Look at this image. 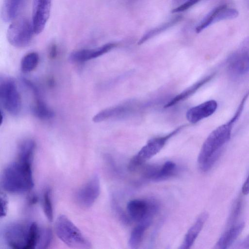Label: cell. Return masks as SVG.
Listing matches in <instances>:
<instances>
[{
    "label": "cell",
    "mask_w": 249,
    "mask_h": 249,
    "mask_svg": "<svg viewBox=\"0 0 249 249\" xmlns=\"http://www.w3.org/2000/svg\"><path fill=\"white\" fill-rule=\"evenodd\" d=\"M249 96V91L243 96L231 118L214 129L203 142L197 158L202 171H208L218 159L222 147L231 138L233 126L242 114Z\"/></svg>",
    "instance_id": "6da1fadb"
},
{
    "label": "cell",
    "mask_w": 249,
    "mask_h": 249,
    "mask_svg": "<svg viewBox=\"0 0 249 249\" xmlns=\"http://www.w3.org/2000/svg\"><path fill=\"white\" fill-rule=\"evenodd\" d=\"M32 164L17 159L4 169L1 179L2 188L12 194H22L33 188Z\"/></svg>",
    "instance_id": "7a4b0ae2"
},
{
    "label": "cell",
    "mask_w": 249,
    "mask_h": 249,
    "mask_svg": "<svg viewBox=\"0 0 249 249\" xmlns=\"http://www.w3.org/2000/svg\"><path fill=\"white\" fill-rule=\"evenodd\" d=\"M39 228L34 222H13L4 227L2 236L5 243L10 248L36 249Z\"/></svg>",
    "instance_id": "3957f363"
},
{
    "label": "cell",
    "mask_w": 249,
    "mask_h": 249,
    "mask_svg": "<svg viewBox=\"0 0 249 249\" xmlns=\"http://www.w3.org/2000/svg\"><path fill=\"white\" fill-rule=\"evenodd\" d=\"M54 228L57 237L67 245L76 248L90 247L89 241L66 216L60 215L57 218Z\"/></svg>",
    "instance_id": "277c9868"
},
{
    "label": "cell",
    "mask_w": 249,
    "mask_h": 249,
    "mask_svg": "<svg viewBox=\"0 0 249 249\" xmlns=\"http://www.w3.org/2000/svg\"><path fill=\"white\" fill-rule=\"evenodd\" d=\"M180 126L170 133L150 140L133 157L128 164V169L134 171L141 166L147 160L156 155L164 146L167 141L181 130Z\"/></svg>",
    "instance_id": "5b68a950"
},
{
    "label": "cell",
    "mask_w": 249,
    "mask_h": 249,
    "mask_svg": "<svg viewBox=\"0 0 249 249\" xmlns=\"http://www.w3.org/2000/svg\"><path fill=\"white\" fill-rule=\"evenodd\" d=\"M35 34L32 21L22 18L10 25L7 31V38L12 46L22 48L28 45Z\"/></svg>",
    "instance_id": "8992f818"
},
{
    "label": "cell",
    "mask_w": 249,
    "mask_h": 249,
    "mask_svg": "<svg viewBox=\"0 0 249 249\" xmlns=\"http://www.w3.org/2000/svg\"><path fill=\"white\" fill-rule=\"evenodd\" d=\"M0 100L4 109L10 114L17 115L20 112L21 100L16 83L12 78H1Z\"/></svg>",
    "instance_id": "52a82bcc"
},
{
    "label": "cell",
    "mask_w": 249,
    "mask_h": 249,
    "mask_svg": "<svg viewBox=\"0 0 249 249\" xmlns=\"http://www.w3.org/2000/svg\"><path fill=\"white\" fill-rule=\"evenodd\" d=\"M228 69L231 74L237 76L249 72V36L230 55Z\"/></svg>",
    "instance_id": "ba28073f"
},
{
    "label": "cell",
    "mask_w": 249,
    "mask_h": 249,
    "mask_svg": "<svg viewBox=\"0 0 249 249\" xmlns=\"http://www.w3.org/2000/svg\"><path fill=\"white\" fill-rule=\"evenodd\" d=\"M100 193V179L98 176L94 175L76 191L75 199L79 206L89 208L96 201Z\"/></svg>",
    "instance_id": "9c48e42d"
},
{
    "label": "cell",
    "mask_w": 249,
    "mask_h": 249,
    "mask_svg": "<svg viewBox=\"0 0 249 249\" xmlns=\"http://www.w3.org/2000/svg\"><path fill=\"white\" fill-rule=\"evenodd\" d=\"M51 0H33L32 22L35 34L44 30L51 11Z\"/></svg>",
    "instance_id": "30bf717a"
},
{
    "label": "cell",
    "mask_w": 249,
    "mask_h": 249,
    "mask_svg": "<svg viewBox=\"0 0 249 249\" xmlns=\"http://www.w3.org/2000/svg\"><path fill=\"white\" fill-rule=\"evenodd\" d=\"M238 16V12L235 9L221 5L211 11L196 27V31L198 33L216 22L223 20L236 18Z\"/></svg>",
    "instance_id": "8fae6325"
},
{
    "label": "cell",
    "mask_w": 249,
    "mask_h": 249,
    "mask_svg": "<svg viewBox=\"0 0 249 249\" xmlns=\"http://www.w3.org/2000/svg\"><path fill=\"white\" fill-rule=\"evenodd\" d=\"M116 45V44L114 43H108L94 49L75 51L70 54V59L74 62H84L103 55L113 49Z\"/></svg>",
    "instance_id": "7c38bea8"
},
{
    "label": "cell",
    "mask_w": 249,
    "mask_h": 249,
    "mask_svg": "<svg viewBox=\"0 0 249 249\" xmlns=\"http://www.w3.org/2000/svg\"><path fill=\"white\" fill-rule=\"evenodd\" d=\"M217 108V103L214 100L206 101L188 110L186 116L191 123L195 124L213 114Z\"/></svg>",
    "instance_id": "4fadbf2b"
},
{
    "label": "cell",
    "mask_w": 249,
    "mask_h": 249,
    "mask_svg": "<svg viewBox=\"0 0 249 249\" xmlns=\"http://www.w3.org/2000/svg\"><path fill=\"white\" fill-rule=\"evenodd\" d=\"M208 214L206 212H204L199 215L193 225L187 231L183 242L179 248L180 249H188L193 246L202 230L208 218Z\"/></svg>",
    "instance_id": "5bb4252c"
},
{
    "label": "cell",
    "mask_w": 249,
    "mask_h": 249,
    "mask_svg": "<svg viewBox=\"0 0 249 249\" xmlns=\"http://www.w3.org/2000/svg\"><path fill=\"white\" fill-rule=\"evenodd\" d=\"M126 209L129 217L139 222L148 214V201L137 199L132 200L128 203Z\"/></svg>",
    "instance_id": "9a60e30c"
},
{
    "label": "cell",
    "mask_w": 249,
    "mask_h": 249,
    "mask_svg": "<svg viewBox=\"0 0 249 249\" xmlns=\"http://www.w3.org/2000/svg\"><path fill=\"white\" fill-rule=\"evenodd\" d=\"M245 227L244 223L233 224L227 230L217 242L214 248L226 249L228 248L237 239Z\"/></svg>",
    "instance_id": "2e32d148"
},
{
    "label": "cell",
    "mask_w": 249,
    "mask_h": 249,
    "mask_svg": "<svg viewBox=\"0 0 249 249\" xmlns=\"http://www.w3.org/2000/svg\"><path fill=\"white\" fill-rule=\"evenodd\" d=\"M26 0H3L1 18L5 22L13 20L18 15Z\"/></svg>",
    "instance_id": "e0dca14e"
},
{
    "label": "cell",
    "mask_w": 249,
    "mask_h": 249,
    "mask_svg": "<svg viewBox=\"0 0 249 249\" xmlns=\"http://www.w3.org/2000/svg\"><path fill=\"white\" fill-rule=\"evenodd\" d=\"M214 75L215 73H213L197 81L191 87L176 96L174 98H172L164 107L165 108L170 107L180 101L185 100L196 92L201 87L211 80Z\"/></svg>",
    "instance_id": "ac0fdd59"
},
{
    "label": "cell",
    "mask_w": 249,
    "mask_h": 249,
    "mask_svg": "<svg viewBox=\"0 0 249 249\" xmlns=\"http://www.w3.org/2000/svg\"><path fill=\"white\" fill-rule=\"evenodd\" d=\"M35 148L36 144L33 140L27 139L23 141L18 147L17 159L32 164Z\"/></svg>",
    "instance_id": "d6986e66"
},
{
    "label": "cell",
    "mask_w": 249,
    "mask_h": 249,
    "mask_svg": "<svg viewBox=\"0 0 249 249\" xmlns=\"http://www.w3.org/2000/svg\"><path fill=\"white\" fill-rule=\"evenodd\" d=\"M182 19V16L181 15L176 16L175 17L171 18L170 20L163 23L160 26L153 28L146 33H145L143 36L140 38L138 42V45H141L144 42L151 38L152 37L159 35V34L164 32L167 29L174 26Z\"/></svg>",
    "instance_id": "ffe728a7"
},
{
    "label": "cell",
    "mask_w": 249,
    "mask_h": 249,
    "mask_svg": "<svg viewBox=\"0 0 249 249\" xmlns=\"http://www.w3.org/2000/svg\"><path fill=\"white\" fill-rule=\"evenodd\" d=\"M128 107L125 106H117L105 109L97 113L92 118L94 122L98 123L107 119L119 116L127 112Z\"/></svg>",
    "instance_id": "44dd1931"
},
{
    "label": "cell",
    "mask_w": 249,
    "mask_h": 249,
    "mask_svg": "<svg viewBox=\"0 0 249 249\" xmlns=\"http://www.w3.org/2000/svg\"><path fill=\"white\" fill-rule=\"evenodd\" d=\"M177 171V165L172 161H167L161 166H158L152 180L160 181L173 176Z\"/></svg>",
    "instance_id": "7402d4cb"
},
{
    "label": "cell",
    "mask_w": 249,
    "mask_h": 249,
    "mask_svg": "<svg viewBox=\"0 0 249 249\" xmlns=\"http://www.w3.org/2000/svg\"><path fill=\"white\" fill-rule=\"evenodd\" d=\"M35 102L32 107L34 114L41 119H49L54 116L53 111L40 98L39 96L35 97Z\"/></svg>",
    "instance_id": "603a6c76"
},
{
    "label": "cell",
    "mask_w": 249,
    "mask_h": 249,
    "mask_svg": "<svg viewBox=\"0 0 249 249\" xmlns=\"http://www.w3.org/2000/svg\"><path fill=\"white\" fill-rule=\"evenodd\" d=\"M149 226L142 222L139 224L132 231L128 240V246L131 249H137L141 245L146 230Z\"/></svg>",
    "instance_id": "cb8c5ba5"
},
{
    "label": "cell",
    "mask_w": 249,
    "mask_h": 249,
    "mask_svg": "<svg viewBox=\"0 0 249 249\" xmlns=\"http://www.w3.org/2000/svg\"><path fill=\"white\" fill-rule=\"evenodd\" d=\"M39 62L38 54L36 52H31L23 56L20 63V68L22 72H30L37 67Z\"/></svg>",
    "instance_id": "d4e9b609"
},
{
    "label": "cell",
    "mask_w": 249,
    "mask_h": 249,
    "mask_svg": "<svg viewBox=\"0 0 249 249\" xmlns=\"http://www.w3.org/2000/svg\"><path fill=\"white\" fill-rule=\"evenodd\" d=\"M42 207L44 213L50 221H52L53 218V209L52 201V192L49 187L46 188L42 195Z\"/></svg>",
    "instance_id": "484cf974"
},
{
    "label": "cell",
    "mask_w": 249,
    "mask_h": 249,
    "mask_svg": "<svg viewBox=\"0 0 249 249\" xmlns=\"http://www.w3.org/2000/svg\"><path fill=\"white\" fill-rule=\"evenodd\" d=\"M52 240L53 233L52 231L47 228H40L36 249L47 248L51 244Z\"/></svg>",
    "instance_id": "4316f807"
},
{
    "label": "cell",
    "mask_w": 249,
    "mask_h": 249,
    "mask_svg": "<svg viewBox=\"0 0 249 249\" xmlns=\"http://www.w3.org/2000/svg\"><path fill=\"white\" fill-rule=\"evenodd\" d=\"M199 0H173V4L177 6L172 13H177L186 10L197 3Z\"/></svg>",
    "instance_id": "83f0119b"
},
{
    "label": "cell",
    "mask_w": 249,
    "mask_h": 249,
    "mask_svg": "<svg viewBox=\"0 0 249 249\" xmlns=\"http://www.w3.org/2000/svg\"><path fill=\"white\" fill-rule=\"evenodd\" d=\"M242 207V200L240 198H239L235 202L231 213L229 218L228 224L229 225H232L234 221L237 219L239 215L240 214Z\"/></svg>",
    "instance_id": "f1b7e54d"
},
{
    "label": "cell",
    "mask_w": 249,
    "mask_h": 249,
    "mask_svg": "<svg viewBox=\"0 0 249 249\" xmlns=\"http://www.w3.org/2000/svg\"><path fill=\"white\" fill-rule=\"evenodd\" d=\"M1 216H5L7 212V200L4 196H0Z\"/></svg>",
    "instance_id": "f546056e"
},
{
    "label": "cell",
    "mask_w": 249,
    "mask_h": 249,
    "mask_svg": "<svg viewBox=\"0 0 249 249\" xmlns=\"http://www.w3.org/2000/svg\"><path fill=\"white\" fill-rule=\"evenodd\" d=\"M57 47L55 44L52 45L49 51V57L51 59H54L57 55Z\"/></svg>",
    "instance_id": "4dcf8cb0"
},
{
    "label": "cell",
    "mask_w": 249,
    "mask_h": 249,
    "mask_svg": "<svg viewBox=\"0 0 249 249\" xmlns=\"http://www.w3.org/2000/svg\"><path fill=\"white\" fill-rule=\"evenodd\" d=\"M242 192L244 195L249 194V175L242 186Z\"/></svg>",
    "instance_id": "1f68e13d"
},
{
    "label": "cell",
    "mask_w": 249,
    "mask_h": 249,
    "mask_svg": "<svg viewBox=\"0 0 249 249\" xmlns=\"http://www.w3.org/2000/svg\"><path fill=\"white\" fill-rule=\"evenodd\" d=\"M240 248L249 249V235L239 245Z\"/></svg>",
    "instance_id": "d6a6232c"
}]
</instances>
